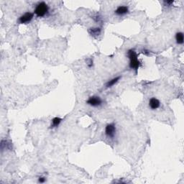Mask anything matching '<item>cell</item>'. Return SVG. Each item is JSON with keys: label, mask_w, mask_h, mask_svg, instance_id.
<instances>
[{"label": "cell", "mask_w": 184, "mask_h": 184, "mask_svg": "<svg viewBox=\"0 0 184 184\" xmlns=\"http://www.w3.org/2000/svg\"><path fill=\"white\" fill-rule=\"evenodd\" d=\"M33 17H34V14L32 12H27L20 17L19 19H18V22H20V24H28L32 21Z\"/></svg>", "instance_id": "obj_4"}, {"label": "cell", "mask_w": 184, "mask_h": 184, "mask_svg": "<svg viewBox=\"0 0 184 184\" xmlns=\"http://www.w3.org/2000/svg\"><path fill=\"white\" fill-rule=\"evenodd\" d=\"M49 12V7L46 3L44 2H39L36 5L34 10V14L38 17H43L46 16Z\"/></svg>", "instance_id": "obj_2"}, {"label": "cell", "mask_w": 184, "mask_h": 184, "mask_svg": "<svg viewBox=\"0 0 184 184\" xmlns=\"http://www.w3.org/2000/svg\"><path fill=\"white\" fill-rule=\"evenodd\" d=\"M175 40H176L177 44L182 45L184 42L183 33L182 32H178L175 34Z\"/></svg>", "instance_id": "obj_9"}, {"label": "cell", "mask_w": 184, "mask_h": 184, "mask_svg": "<svg viewBox=\"0 0 184 184\" xmlns=\"http://www.w3.org/2000/svg\"><path fill=\"white\" fill-rule=\"evenodd\" d=\"M117 128L114 123L108 124L105 127V135L109 139H113L115 137Z\"/></svg>", "instance_id": "obj_3"}, {"label": "cell", "mask_w": 184, "mask_h": 184, "mask_svg": "<svg viewBox=\"0 0 184 184\" xmlns=\"http://www.w3.org/2000/svg\"><path fill=\"white\" fill-rule=\"evenodd\" d=\"M46 181V178L45 177H40L38 178V182L40 183H43Z\"/></svg>", "instance_id": "obj_12"}, {"label": "cell", "mask_w": 184, "mask_h": 184, "mask_svg": "<svg viewBox=\"0 0 184 184\" xmlns=\"http://www.w3.org/2000/svg\"><path fill=\"white\" fill-rule=\"evenodd\" d=\"M129 12V7L125 5L119 6L117 9H115V14L117 16H124Z\"/></svg>", "instance_id": "obj_6"}, {"label": "cell", "mask_w": 184, "mask_h": 184, "mask_svg": "<svg viewBox=\"0 0 184 184\" xmlns=\"http://www.w3.org/2000/svg\"><path fill=\"white\" fill-rule=\"evenodd\" d=\"M121 78V76H117V77L111 78V80L108 81L106 84V87L107 88H111L113 86H115L117 82L119 81V79Z\"/></svg>", "instance_id": "obj_8"}, {"label": "cell", "mask_w": 184, "mask_h": 184, "mask_svg": "<svg viewBox=\"0 0 184 184\" xmlns=\"http://www.w3.org/2000/svg\"><path fill=\"white\" fill-rule=\"evenodd\" d=\"M127 56L130 59V68L137 71L140 66V62L138 60L137 53L134 50H130L127 52Z\"/></svg>", "instance_id": "obj_1"}, {"label": "cell", "mask_w": 184, "mask_h": 184, "mask_svg": "<svg viewBox=\"0 0 184 184\" xmlns=\"http://www.w3.org/2000/svg\"><path fill=\"white\" fill-rule=\"evenodd\" d=\"M61 122H62L61 118H60V117H54V118L52 119V122H51V128L58 127L60 125V124L61 123Z\"/></svg>", "instance_id": "obj_10"}, {"label": "cell", "mask_w": 184, "mask_h": 184, "mask_svg": "<svg viewBox=\"0 0 184 184\" xmlns=\"http://www.w3.org/2000/svg\"><path fill=\"white\" fill-rule=\"evenodd\" d=\"M102 99L98 96H90L86 101V104L93 107H100L102 104Z\"/></svg>", "instance_id": "obj_5"}, {"label": "cell", "mask_w": 184, "mask_h": 184, "mask_svg": "<svg viewBox=\"0 0 184 184\" xmlns=\"http://www.w3.org/2000/svg\"><path fill=\"white\" fill-rule=\"evenodd\" d=\"M88 32L92 36H99L101 32L100 28H92L88 30Z\"/></svg>", "instance_id": "obj_11"}, {"label": "cell", "mask_w": 184, "mask_h": 184, "mask_svg": "<svg viewBox=\"0 0 184 184\" xmlns=\"http://www.w3.org/2000/svg\"><path fill=\"white\" fill-rule=\"evenodd\" d=\"M173 2H173V1H167V2L165 1L164 2L165 4H166V5H171V4H173Z\"/></svg>", "instance_id": "obj_13"}, {"label": "cell", "mask_w": 184, "mask_h": 184, "mask_svg": "<svg viewBox=\"0 0 184 184\" xmlns=\"http://www.w3.org/2000/svg\"><path fill=\"white\" fill-rule=\"evenodd\" d=\"M149 107L152 110L158 109L160 107V102L156 97H152L149 100Z\"/></svg>", "instance_id": "obj_7"}]
</instances>
